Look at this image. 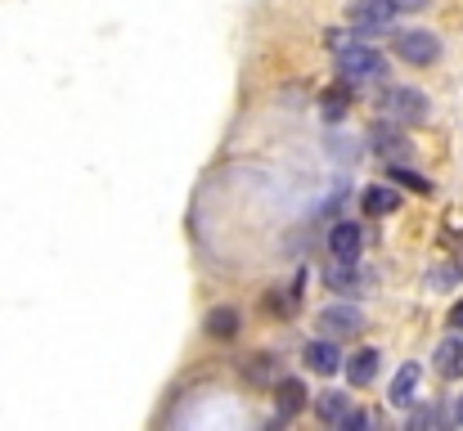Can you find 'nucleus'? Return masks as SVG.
I'll use <instances>...</instances> for the list:
<instances>
[{"label": "nucleus", "mask_w": 463, "mask_h": 431, "mask_svg": "<svg viewBox=\"0 0 463 431\" xmlns=\"http://www.w3.org/2000/svg\"><path fill=\"white\" fill-rule=\"evenodd\" d=\"M337 72H342V81L346 86H369V81H383V72H387V59L360 36V41H351L342 54H337Z\"/></svg>", "instance_id": "1"}, {"label": "nucleus", "mask_w": 463, "mask_h": 431, "mask_svg": "<svg viewBox=\"0 0 463 431\" xmlns=\"http://www.w3.org/2000/svg\"><path fill=\"white\" fill-rule=\"evenodd\" d=\"M378 108H383L387 122H396V126H419V122H428V95L414 90V86H392Z\"/></svg>", "instance_id": "2"}, {"label": "nucleus", "mask_w": 463, "mask_h": 431, "mask_svg": "<svg viewBox=\"0 0 463 431\" xmlns=\"http://www.w3.org/2000/svg\"><path fill=\"white\" fill-rule=\"evenodd\" d=\"M396 14H401L396 0H351V9H346V18L355 23L360 36H378V32H387V27L396 23Z\"/></svg>", "instance_id": "3"}, {"label": "nucleus", "mask_w": 463, "mask_h": 431, "mask_svg": "<svg viewBox=\"0 0 463 431\" xmlns=\"http://www.w3.org/2000/svg\"><path fill=\"white\" fill-rule=\"evenodd\" d=\"M392 45H396V54H401L405 63H414V68H428V63H437V54H441V41H437V32H423V27H410V32H401Z\"/></svg>", "instance_id": "4"}, {"label": "nucleus", "mask_w": 463, "mask_h": 431, "mask_svg": "<svg viewBox=\"0 0 463 431\" xmlns=\"http://www.w3.org/2000/svg\"><path fill=\"white\" fill-rule=\"evenodd\" d=\"M360 323H364V314H360L355 305H324V310H319V328H324V337H333V342L360 333Z\"/></svg>", "instance_id": "5"}, {"label": "nucleus", "mask_w": 463, "mask_h": 431, "mask_svg": "<svg viewBox=\"0 0 463 431\" xmlns=\"http://www.w3.org/2000/svg\"><path fill=\"white\" fill-rule=\"evenodd\" d=\"M369 140H373V153H378V157H387L392 166L410 157V140L396 131V122H392V126H373V131H369Z\"/></svg>", "instance_id": "6"}, {"label": "nucleus", "mask_w": 463, "mask_h": 431, "mask_svg": "<svg viewBox=\"0 0 463 431\" xmlns=\"http://www.w3.org/2000/svg\"><path fill=\"white\" fill-rule=\"evenodd\" d=\"M302 360H307L310 373H324V378H333V373L342 369V355H337L333 337H319V342H310L307 351H302Z\"/></svg>", "instance_id": "7"}, {"label": "nucleus", "mask_w": 463, "mask_h": 431, "mask_svg": "<svg viewBox=\"0 0 463 431\" xmlns=\"http://www.w3.org/2000/svg\"><path fill=\"white\" fill-rule=\"evenodd\" d=\"M387 400H392L396 409H410V405L419 400V364H401V373L392 378V391H387Z\"/></svg>", "instance_id": "8"}, {"label": "nucleus", "mask_w": 463, "mask_h": 431, "mask_svg": "<svg viewBox=\"0 0 463 431\" xmlns=\"http://www.w3.org/2000/svg\"><path fill=\"white\" fill-rule=\"evenodd\" d=\"M324 284L333 292H342V296H351V292L364 287V275L355 270V261H333V266H324Z\"/></svg>", "instance_id": "9"}, {"label": "nucleus", "mask_w": 463, "mask_h": 431, "mask_svg": "<svg viewBox=\"0 0 463 431\" xmlns=\"http://www.w3.org/2000/svg\"><path fill=\"white\" fill-rule=\"evenodd\" d=\"M360 225H337L333 234H328V252H333V261H355L360 257Z\"/></svg>", "instance_id": "10"}, {"label": "nucleus", "mask_w": 463, "mask_h": 431, "mask_svg": "<svg viewBox=\"0 0 463 431\" xmlns=\"http://www.w3.org/2000/svg\"><path fill=\"white\" fill-rule=\"evenodd\" d=\"M342 369H346L351 387H369V382L378 378V351H369V346H364V351H355Z\"/></svg>", "instance_id": "11"}, {"label": "nucleus", "mask_w": 463, "mask_h": 431, "mask_svg": "<svg viewBox=\"0 0 463 431\" xmlns=\"http://www.w3.org/2000/svg\"><path fill=\"white\" fill-rule=\"evenodd\" d=\"M360 207H364V216H392V211L401 207V193H396V189H383V184H373V189H364Z\"/></svg>", "instance_id": "12"}, {"label": "nucleus", "mask_w": 463, "mask_h": 431, "mask_svg": "<svg viewBox=\"0 0 463 431\" xmlns=\"http://www.w3.org/2000/svg\"><path fill=\"white\" fill-rule=\"evenodd\" d=\"M437 373L441 378H463V342L459 337H446L437 346Z\"/></svg>", "instance_id": "13"}, {"label": "nucleus", "mask_w": 463, "mask_h": 431, "mask_svg": "<svg viewBox=\"0 0 463 431\" xmlns=\"http://www.w3.org/2000/svg\"><path fill=\"white\" fill-rule=\"evenodd\" d=\"M302 409H307V387H302L298 378H284V382H279V414H284V418H298Z\"/></svg>", "instance_id": "14"}, {"label": "nucleus", "mask_w": 463, "mask_h": 431, "mask_svg": "<svg viewBox=\"0 0 463 431\" xmlns=\"http://www.w3.org/2000/svg\"><path fill=\"white\" fill-rule=\"evenodd\" d=\"M315 414H319L324 423H333V427H342V418H346L351 409H346V396H342V391H324V396L315 400Z\"/></svg>", "instance_id": "15"}, {"label": "nucleus", "mask_w": 463, "mask_h": 431, "mask_svg": "<svg viewBox=\"0 0 463 431\" xmlns=\"http://www.w3.org/2000/svg\"><path fill=\"white\" fill-rule=\"evenodd\" d=\"M207 333L212 337H234L239 333V310H230V305L225 310H212L207 314Z\"/></svg>", "instance_id": "16"}, {"label": "nucleus", "mask_w": 463, "mask_h": 431, "mask_svg": "<svg viewBox=\"0 0 463 431\" xmlns=\"http://www.w3.org/2000/svg\"><path fill=\"white\" fill-rule=\"evenodd\" d=\"M392 180H401V184L414 189V193H432V180H423L419 171H410V166H401V162L392 166Z\"/></svg>", "instance_id": "17"}, {"label": "nucleus", "mask_w": 463, "mask_h": 431, "mask_svg": "<svg viewBox=\"0 0 463 431\" xmlns=\"http://www.w3.org/2000/svg\"><path fill=\"white\" fill-rule=\"evenodd\" d=\"M324 122H337L342 113H346V90H333V95H324Z\"/></svg>", "instance_id": "18"}, {"label": "nucleus", "mask_w": 463, "mask_h": 431, "mask_svg": "<svg viewBox=\"0 0 463 431\" xmlns=\"http://www.w3.org/2000/svg\"><path fill=\"white\" fill-rule=\"evenodd\" d=\"M351 41H360V36H351V32H342V27H328V32H324V45H328L333 54H342Z\"/></svg>", "instance_id": "19"}, {"label": "nucleus", "mask_w": 463, "mask_h": 431, "mask_svg": "<svg viewBox=\"0 0 463 431\" xmlns=\"http://www.w3.org/2000/svg\"><path fill=\"white\" fill-rule=\"evenodd\" d=\"M423 427H441V409H419V414H410V431H423Z\"/></svg>", "instance_id": "20"}, {"label": "nucleus", "mask_w": 463, "mask_h": 431, "mask_svg": "<svg viewBox=\"0 0 463 431\" xmlns=\"http://www.w3.org/2000/svg\"><path fill=\"white\" fill-rule=\"evenodd\" d=\"M369 423H373V418H369V414H360V409L342 418V427H346V431H364V427H369Z\"/></svg>", "instance_id": "21"}, {"label": "nucleus", "mask_w": 463, "mask_h": 431, "mask_svg": "<svg viewBox=\"0 0 463 431\" xmlns=\"http://www.w3.org/2000/svg\"><path fill=\"white\" fill-rule=\"evenodd\" d=\"M450 328H455V333H463V301L450 310Z\"/></svg>", "instance_id": "22"}, {"label": "nucleus", "mask_w": 463, "mask_h": 431, "mask_svg": "<svg viewBox=\"0 0 463 431\" xmlns=\"http://www.w3.org/2000/svg\"><path fill=\"white\" fill-rule=\"evenodd\" d=\"M396 5H401V9H423L428 0H396Z\"/></svg>", "instance_id": "23"}, {"label": "nucleus", "mask_w": 463, "mask_h": 431, "mask_svg": "<svg viewBox=\"0 0 463 431\" xmlns=\"http://www.w3.org/2000/svg\"><path fill=\"white\" fill-rule=\"evenodd\" d=\"M455 423H459V427H463V396H459V400H455Z\"/></svg>", "instance_id": "24"}]
</instances>
